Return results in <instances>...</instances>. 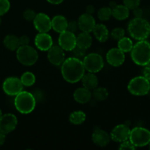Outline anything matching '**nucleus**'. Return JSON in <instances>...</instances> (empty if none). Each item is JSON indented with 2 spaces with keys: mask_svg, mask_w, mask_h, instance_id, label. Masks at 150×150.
<instances>
[{
  "mask_svg": "<svg viewBox=\"0 0 150 150\" xmlns=\"http://www.w3.org/2000/svg\"><path fill=\"white\" fill-rule=\"evenodd\" d=\"M92 140L97 146L104 147L109 144L111 142V136L105 130L100 127H95L92 135Z\"/></svg>",
  "mask_w": 150,
  "mask_h": 150,
  "instance_id": "f3484780",
  "label": "nucleus"
},
{
  "mask_svg": "<svg viewBox=\"0 0 150 150\" xmlns=\"http://www.w3.org/2000/svg\"><path fill=\"white\" fill-rule=\"evenodd\" d=\"M23 88L20 79L17 77L7 78L2 83L3 91L9 96H16L23 90Z\"/></svg>",
  "mask_w": 150,
  "mask_h": 150,
  "instance_id": "1a4fd4ad",
  "label": "nucleus"
},
{
  "mask_svg": "<svg viewBox=\"0 0 150 150\" xmlns=\"http://www.w3.org/2000/svg\"><path fill=\"white\" fill-rule=\"evenodd\" d=\"M85 70L89 73H97L102 70L104 67V60L102 56L97 53H91L83 58Z\"/></svg>",
  "mask_w": 150,
  "mask_h": 150,
  "instance_id": "6e6552de",
  "label": "nucleus"
},
{
  "mask_svg": "<svg viewBox=\"0 0 150 150\" xmlns=\"http://www.w3.org/2000/svg\"><path fill=\"white\" fill-rule=\"evenodd\" d=\"M48 59L54 65H61L65 59L64 50L59 45H53L48 51Z\"/></svg>",
  "mask_w": 150,
  "mask_h": 150,
  "instance_id": "dca6fc26",
  "label": "nucleus"
},
{
  "mask_svg": "<svg viewBox=\"0 0 150 150\" xmlns=\"http://www.w3.org/2000/svg\"><path fill=\"white\" fill-rule=\"evenodd\" d=\"M15 97L14 105L19 113L28 114L35 110L37 101L33 94L22 90Z\"/></svg>",
  "mask_w": 150,
  "mask_h": 150,
  "instance_id": "20e7f679",
  "label": "nucleus"
},
{
  "mask_svg": "<svg viewBox=\"0 0 150 150\" xmlns=\"http://www.w3.org/2000/svg\"><path fill=\"white\" fill-rule=\"evenodd\" d=\"M67 24H68V21L67 18L61 15L55 16L51 19V27L56 32L59 34L67 30Z\"/></svg>",
  "mask_w": 150,
  "mask_h": 150,
  "instance_id": "aec40b11",
  "label": "nucleus"
},
{
  "mask_svg": "<svg viewBox=\"0 0 150 150\" xmlns=\"http://www.w3.org/2000/svg\"><path fill=\"white\" fill-rule=\"evenodd\" d=\"M3 44L7 49L10 51H16L20 46L19 38L14 35H8L4 38Z\"/></svg>",
  "mask_w": 150,
  "mask_h": 150,
  "instance_id": "393cba45",
  "label": "nucleus"
},
{
  "mask_svg": "<svg viewBox=\"0 0 150 150\" xmlns=\"http://www.w3.org/2000/svg\"><path fill=\"white\" fill-rule=\"evenodd\" d=\"M63 1L64 0H47V1L51 4H59L63 2Z\"/></svg>",
  "mask_w": 150,
  "mask_h": 150,
  "instance_id": "37998d69",
  "label": "nucleus"
},
{
  "mask_svg": "<svg viewBox=\"0 0 150 150\" xmlns=\"http://www.w3.org/2000/svg\"><path fill=\"white\" fill-rule=\"evenodd\" d=\"M127 89L130 94L136 96H144L150 91V81L142 76L133 78L127 85Z\"/></svg>",
  "mask_w": 150,
  "mask_h": 150,
  "instance_id": "423d86ee",
  "label": "nucleus"
},
{
  "mask_svg": "<svg viewBox=\"0 0 150 150\" xmlns=\"http://www.w3.org/2000/svg\"><path fill=\"white\" fill-rule=\"evenodd\" d=\"M128 32L136 40H144L149 37V23L143 18H134L128 23Z\"/></svg>",
  "mask_w": 150,
  "mask_h": 150,
  "instance_id": "7ed1b4c3",
  "label": "nucleus"
},
{
  "mask_svg": "<svg viewBox=\"0 0 150 150\" xmlns=\"http://www.w3.org/2000/svg\"><path fill=\"white\" fill-rule=\"evenodd\" d=\"M149 32H150V23H149Z\"/></svg>",
  "mask_w": 150,
  "mask_h": 150,
  "instance_id": "09e8293b",
  "label": "nucleus"
},
{
  "mask_svg": "<svg viewBox=\"0 0 150 150\" xmlns=\"http://www.w3.org/2000/svg\"><path fill=\"white\" fill-rule=\"evenodd\" d=\"M86 115L82 111H75L71 113L69 117V121L71 124L75 125H79L83 123L86 120Z\"/></svg>",
  "mask_w": 150,
  "mask_h": 150,
  "instance_id": "a878e982",
  "label": "nucleus"
},
{
  "mask_svg": "<svg viewBox=\"0 0 150 150\" xmlns=\"http://www.w3.org/2000/svg\"><path fill=\"white\" fill-rule=\"evenodd\" d=\"M125 29L123 28L117 27L111 31V36L113 39L118 41L123 37H125Z\"/></svg>",
  "mask_w": 150,
  "mask_h": 150,
  "instance_id": "7c9ffc66",
  "label": "nucleus"
},
{
  "mask_svg": "<svg viewBox=\"0 0 150 150\" xmlns=\"http://www.w3.org/2000/svg\"><path fill=\"white\" fill-rule=\"evenodd\" d=\"M61 65V73L63 79L70 83L80 81L86 71L81 59L74 57L64 59Z\"/></svg>",
  "mask_w": 150,
  "mask_h": 150,
  "instance_id": "f257e3e1",
  "label": "nucleus"
},
{
  "mask_svg": "<svg viewBox=\"0 0 150 150\" xmlns=\"http://www.w3.org/2000/svg\"><path fill=\"white\" fill-rule=\"evenodd\" d=\"M18 119L16 115L10 113L4 114L0 117V132L7 135L12 133L16 128Z\"/></svg>",
  "mask_w": 150,
  "mask_h": 150,
  "instance_id": "9d476101",
  "label": "nucleus"
},
{
  "mask_svg": "<svg viewBox=\"0 0 150 150\" xmlns=\"http://www.w3.org/2000/svg\"><path fill=\"white\" fill-rule=\"evenodd\" d=\"M117 2H115V1H111V2L109 3V7H111V9H113L114 8V7H115L116 6H117Z\"/></svg>",
  "mask_w": 150,
  "mask_h": 150,
  "instance_id": "c03bdc74",
  "label": "nucleus"
},
{
  "mask_svg": "<svg viewBox=\"0 0 150 150\" xmlns=\"http://www.w3.org/2000/svg\"><path fill=\"white\" fill-rule=\"evenodd\" d=\"M5 134L0 132V146H2L4 144V142H5Z\"/></svg>",
  "mask_w": 150,
  "mask_h": 150,
  "instance_id": "79ce46f5",
  "label": "nucleus"
},
{
  "mask_svg": "<svg viewBox=\"0 0 150 150\" xmlns=\"http://www.w3.org/2000/svg\"><path fill=\"white\" fill-rule=\"evenodd\" d=\"M10 9V2L9 0H0V16H4Z\"/></svg>",
  "mask_w": 150,
  "mask_h": 150,
  "instance_id": "2f4dec72",
  "label": "nucleus"
},
{
  "mask_svg": "<svg viewBox=\"0 0 150 150\" xmlns=\"http://www.w3.org/2000/svg\"><path fill=\"white\" fill-rule=\"evenodd\" d=\"M78 23H79V29L81 32H89V33L92 32L94 27L96 25L95 19L92 15L86 13L79 16L78 19Z\"/></svg>",
  "mask_w": 150,
  "mask_h": 150,
  "instance_id": "a211bd4d",
  "label": "nucleus"
},
{
  "mask_svg": "<svg viewBox=\"0 0 150 150\" xmlns=\"http://www.w3.org/2000/svg\"><path fill=\"white\" fill-rule=\"evenodd\" d=\"M144 68L142 70V74L144 78H146L147 80H149L150 81V63L146 64L145 66H144Z\"/></svg>",
  "mask_w": 150,
  "mask_h": 150,
  "instance_id": "4c0bfd02",
  "label": "nucleus"
},
{
  "mask_svg": "<svg viewBox=\"0 0 150 150\" xmlns=\"http://www.w3.org/2000/svg\"><path fill=\"white\" fill-rule=\"evenodd\" d=\"M86 50L83 49V48L76 45L74 49L72 51V52H73L74 57L81 59H83L86 56Z\"/></svg>",
  "mask_w": 150,
  "mask_h": 150,
  "instance_id": "72a5a7b5",
  "label": "nucleus"
},
{
  "mask_svg": "<svg viewBox=\"0 0 150 150\" xmlns=\"http://www.w3.org/2000/svg\"><path fill=\"white\" fill-rule=\"evenodd\" d=\"M33 24L38 32H48L51 27V19L47 14L40 13L36 14L33 20Z\"/></svg>",
  "mask_w": 150,
  "mask_h": 150,
  "instance_id": "ddd939ff",
  "label": "nucleus"
},
{
  "mask_svg": "<svg viewBox=\"0 0 150 150\" xmlns=\"http://www.w3.org/2000/svg\"><path fill=\"white\" fill-rule=\"evenodd\" d=\"M59 45L64 51H72L76 46V36L75 33L66 30L59 34Z\"/></svg>",
  "mask_w": 150,
  "mask_h": 150,
  "instance_id": "9b49d317",
  "label": "nucleus"
},
{
  "mask_svg": "<svg viewBox=\"0 0 150 150\" xmlns=\"http://www.w3.org/2000/svg\"><path fill=\"white\" fill-rule=\"evenodd\" d=\"M92 45V37L89 32H83L79 34L76 37V45L83 49L87 50Z\"/></svg>",
  "mask_w": 150,
  "mask_h": 150,
  "instance_id": "5701e85b",
  "label": "nucleus"
},
{
  "mask_svg": "<svg viewBox=\"0 0 150 150\" xmlns=\"http://www.w3.org/2000/svg\"><path fill=\"white\" fill-rule=\"evenodd\" d=\"M79 29V27L78 21H68V24H67V31L73 32V33H76V32H77V31Z\"/></svg>",
  "mask_w": 150,
  "mask_h": 150,
  "instance_id": "e433bc0d",
  "label": "nucleus"
},
{
  "mask_svg": "<svg viewBox=\"0 0 150 150\" xmlns=\"http://www.w3.org/2000/svg\"><path fill=\"white\" fill-rule=\"evenodd\" d=\"M1 24V16H0V25Z\"/></svg>",
  "mask_w": 150,
  "mask_h": 150,
  "instance_id": "49530a36",
  "label": "nucleus"
},
{
  "mask_svg": "<svg viewBox=\"0 0 150 150\" xmlns=\"http://www.w3.org/2000/svg\"><path fill=\"white\" fill-rule=\"evenodd\" d=\"M29 42H30L29 38L28 36H26V35H22L21 37L19 38V43H20V45H29Z\"/></svg>",
  "mask_w": 150,
  "mask_h": 150,
  "instance_id": "58836bf2",
  "label": "nucleus"
},
{
  "mask_svg": "<svg viewBox=\"0 0 150 150\" xmlns=\"http://www.w3.org/2000/svg\"><path fill=\"white\" fill-rule=\"evenodd\" d=\"M141 0H123V3L129 9V10H132L136 8V7H139L140 4Z\"/></svg>",
  "mask_w": 150,
  "mask_h": 150,
  "instance_id": "f704fd0d",
  "label": "nucleus"
},
{
  "mask_svg": "<svg viewBox=\"0 0 150 150\" xmlns=\"http://www.w3.org/2000/svg\"><path fill=\"white\" fill-rule=\"evenodd\" d=\"M20 80L23 86L29 87V86H32L35 84V81H36V77L32 72L26 71L22 74Z\"/></svg>",
  "mask_w": 150,
  "mask_h": 150,
  "instance_id": "cd10ccee",
  "label": "nucleus"
},
{
  "mask_svg": "<svg viewBox=\"0 0 150 150\" xmlns=\"http://www.w3.org/2000/svg\"><path fill=\"white\" fill-rule=\"evenodd\" d=\"M129 140L136 147H143L150 142V131L142 127H136L130 130Z\"/></svg>",
  "mask_w": 150,
  "mask_h": 150,
  "instance_id": "0eeeda50",
  "label": "nucleus"
},
{
  "mask_svg": "<svg viewBox=\"0 0 150 150\" xmlns=\"http://www.w3.org/2000/svg\"><path fill=\"white\" fill-rule=\"evenodd\" d=\"M136 148V146L131 143V142L129 139L121 142L120 146H119V149L121 150H134Z\"/></svg>",
  "mask_w": 150,
  "mask_h": 150,
  "instance_id": "c9c22d12",
  "label": "nucleus"
},
{
  "mask_svg": "<svg viewBox=\"0 0 150 150\" xmlns=\"http://www.w3.org/2000/svg\"><path fill=\"white\" fill-rule=\"evenodd\" d=\"M82 84H83V87L86 88V89H89L90 91H92L94 89L98 86V78L95 73H84L81 79Z\"/></svg>",
  "mask_w": 150,
  "mask_h": 150,
  "instance_id": "4be33fe9",
  "label": "nucleus"
},
{
  "mask_svg": "<svg viewBox=\"0 0 150 150\" xmlns=\"http://www.w3.org/2000/svg\"><path fill=\"white\" fill-rule=\"evenodd\" d=\"M149 149H150V142H149Z\"/></svg>",
  "mask_w": 150,
  "mask_h": 150,
  "instance_id": "de8ad7c7",
  "label": "nucleus"
},
{
  "mask_svg": "<svg viewBox=\"0 0 150 150\" xmlns=\"http://www.w3.org/2000/svg\"><path fill=\"white\" fill-rule=\"evenodd\" d=\"M95 11V8L92 4H89V5L86 6V13H88V14L92 15Z\"/></svg>",
  "mask_w": 150,
  "mask_h": 150,
  "instance_id": "a19ab883",
  "label": "nucleus"
},
{
  "mask_svg": "<svg viewBox=\"0 0 150 150\" xmlns=\"http://www.w3.org/2000/svg\"><path fill=\"white\" fill-rule=\"evenodd\" d=\"M130 15V10L125 4H117L112 9V16L119 21L127 19Z\"/></svg>",
  "mask_w": 150,
  "mask_h": 150,
  "instance_id": "b1692460",
  "label": "nucleus"
},
{
  "mask_svg": "<svg viewBox=\"0 0 150 150\" xmlns=\"http://www.w3.org/2000/svg\"><path fill=\"white\" fill-rule=\"evenodd\" d=\"M92 32L95 38L100 42H106L109 38V32L108 28L103 23H98L95 25Z\"/></svg>",
  "mask_w": 150,
  "mask_h": 150,
  "instance_id": "412c9836",
  "label": "nucleus"
},
{
  "mask_svg": "<svg viewBox=\"0 0 150 150\" xmlns=\"http://www.w3.org/2000/svg\"><path fill=\"white\" fill-rule=\"evenodd\" d=\"M133 47V41L131 39L126 37H123L122 38L118 40V48H120L124 53L130 52Z\"/></svg>",
  "mask_w": 150,
  "mask_h": 150,
  "instance_id": "c85d7f7f",
  "label": "nucleus"
},
{
  "mask_svg": "<svg viewBox=\"0 0 150 150\" xmlns=\"http://www.w3.org/2000/svg\"><path fill=\"white\" fill-rule=\"evenodd\" d=\"M52 37L48 32H39L35 36V45L41 51H48L53 46Z\"/></svg>",
  "mask_w": 150,
  "mask_h": 150,
  "instance_id": "2eb2a0df",
  "label": "nucleus"
},
{
  "mask_svg": "<svg viewBox=\"0 0 150 150\" xmlns=\"http://www.w3.org/2000/svg\"><path fill=\"white\" fill-rule=\"evenodd\" d=\"M92 98V92L85 87L78 88L73 93L74 100L80 104L87 103L91 100Z\"/></svg>",
  "mask_w": 150,
  "mask_h": 150,
  "instance_id": "6ab92c4d",
  "label": "nucleus"
},
{
  "mask_svg": "<svg viewBox=\"0 0 150 150\" xmlns=\"http://www.w3.org/2000/svg\"><path fill=\"white\" fill-rule=\"evenodd\" d=\"M130 129L129 126L126 124H120L117 125L111 130V139L114 142L121 143L126 140H128L130 137Z\"/></svg>",
  "mask_w": 150,
  "mask_h": 150,
  "instance_id": "f8f14e48",
  "label": "nucleus"
},
{
  "mask_svg": "<svg viewBox=\"0 0 150 150\" xmlns=\"http://www.w3.org/2000/svg\"><path fill=\"white\" fill-rule=\"evenodd\" d=\"M16 58L21 64L25 66L34 65L38 59V53L29 45H20L16 50Z\"/></svg>",
  "mask_w": 150,
  "mask_h": 150,
  "instance_id": "39448f33",
  "label": "nucleus"
},
{
  "mask_svg": "<svg viewBox=\"0 0 150 150\" xmlns=\"http://www.w3.org/2000/svg\"><path fill=\"white\" fill-rule=\"evenodd\" d=\"M133 13L134 15L135 18H142V16H143V10H142V8H140L139 7H136V8L133 9Z\"/></svg>",
  "mask_w": 150,
  "mask_h": 150,
  "instance_id": "ea45409f",
  "label": "nucleus"
},
{
  "mask_svg": "<svg viewBox=\"0 0 150 150\" xmlns=\"http://www.w3.org/2000/svg\"><path fill=\"white\" fill-rule=\"evenodd\" d=\"M112 16V9L109 7H103L98 10V18L101 21H107Z\"/></svg>",
  "mask_w": 150,
  "mask_h": 150,
  "instance_id": "c756f323",
  "label": "nucleus"
},
{
  "mask_svg": "<svg viewBox=\"0 0 150 150\" xmlns=\"http://www.w3.org/2000/svg\"><path fill=\"white\" fill-rule=\"evenodd\" d=\"M125 60V53L118 48H113L110 49L106 54V61L110 65L113 67H120Z\"/></svg>",
  "mask_w": 150,
  "mask_h": 150,
  "instance_id": "4468645a",
  "label": "nucleus"
},
{
  "mask_svg": "<svg viewBox=\"0 0 150 150\" xmlns=\"http://www.w3.org/2000/svg\"><path fill=\"white\" fill-rule=\"evenodd\" d=\"M35 16H36V13L32 9H27L23 13V17L26 21H33Z\"/></svg>",
  "mask_w": 150,
  "mask_h": 150,
  "instance_id": "473e14b6",
  "label": "nucleus"
},
{
  "mask_svg": "<svg viewBox=\"0 0 150 150\" xmlns=\"http://www.w3.org/2000/svg\"><path fill=\"white\" fill-rule=\"evenodd\" d=\"M1 115H2V112H1V110L0 109V117H1Z\"/></svg>",
  "mask_w": 150,
  "mask_h": 150,
  "instance_id": "a18cd8bd",
  "label": "nucleus"
},
{
  "mask_svg": "<svg viewBox=\"0 0 150 150\" xmlns=\"http://www.w3.org/2000/svg\"><path fill=\"white\" fill-rule=\"evenodd\" d=\"M131 59L135 64L145 66L150 63V43L146 40H139L130 51Z\"/></svg>",
  "mask_w": 150,
  "mask_h": 150,
  "instance_id": "f03ea898",
  "label": "nucleus"
},
{
  "mask_svg": "<svg viewBox=\"0 0 150 150\" xmlns=\"http://www.w3.org/2000/svg\"><path fill=\"white\" fill-rule=\"evenodd\" d=\"M92 92V95L94 99L98 101H103L108 98V92L106 88L103 86H97Z\"/></svg>",
  "mask_w": 150,
  "mask_h": 150,
  "instance_id": "bb28decb",
  "label": "nucleus"
}]
</instances>
